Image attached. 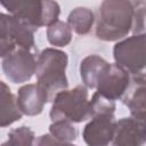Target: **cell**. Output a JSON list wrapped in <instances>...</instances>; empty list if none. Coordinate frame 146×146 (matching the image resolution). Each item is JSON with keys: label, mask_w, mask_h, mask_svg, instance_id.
Listing matches in <instances>:
<instances>
[{"label": "cell", "mask_w": 146, "mask_h": 146, "mask_svg": "<svg viewBox=\"0 0 146 146\" xmlns=\"http://www.w3.org/2000/svg\"><path fill=\"white\" fill-rule=\"evenodd\" d=\"M130 80L131 75L124 68L115 63L108 64L98 78L96 92L110 100H119L127 91Z\"/></svg>", "instance_id": "ba28073f"}, {"label": "cell", "mask_w": 146, "mask_h": 146, "mask_svg": "<svg viewBox=\"0 0 146 146\" xmlns=\"http://www.w3.org/2000/svg\"><path fill=\"white\" fill-rule=\"evenodd\" d=\"M70 143H63L57 140L50 133H43L39 137H35L33 146H67Z\"/></svg>", "instance_id": "ffe728a7"}, {"label": "cell", "mask_w": 146, "mask_h": 146, "mask_svg": "<svg viewBox=\"0 0 146 146\" xmlns=\"http://www.w3.org/2000/svg\"><path fill=\"white\" fill-rule=\"evenodd\" d=\"M146 35L137 34L125 38L115 43L113 57L115 64L124 68L130 75L145 73L146 65Z\"/></svg>", "instance_id": "8992f818"}, {"label": "cell", "mask_w": 146, "mask_h": 146, "mask_svg": "<svg viewBox=\"0 0 146 146\" xmlns=\"http://www.w3.org/2000/svg\"><path fill=\"white\" fill-rule=\"evenodd\" d=\"M49 133L63 143H72L78 138V129L68 121L58 120L49 125Z\"/></svg>", "instance_id": "ac0fdd59"}, {"label": "cell", "mask_w": 146, "mask_h": 146, "mask_svg": "<svg viewBox=\"0 0 146 146\" xmlns=\"http://www.w3.org/2000/svg\"><path fill=\"white\" fill-rule=\"evenodd\" d=\"M49 115L52 122L64 120L71 123H80L90 119L92 110L88 99V89L79 84L73 89L59 91L52 99Z\"/></svg>", "instance_id": "3957f363"}, {"label": "cell", "mask_w": 146, "mask_h": 146, "mask_svg": "<svg viewBox=\"0 0 146 146\" xmlns=\"http://www.w3.org/2000/svg\"><path fill=\"white\" fill-rule=\"evenodd\" d=\"M67 146H75V145H73V144H71V143H70V144H68Z\"/></svg>", "instance_id": "44dd1931"}, {"label": "cell", "mask_w": 146, "mask_h": 146, "mask_svg": "<svg viewBox=\"0 0 146 146\" xmlns=\"http://www.w3.org/2000/svg\"><path fill=\"white\" fill-rule=\"evenodd\" d=\"M133 22H132V33L133 35L143 34L145 30V1H133Z\"/></svg>", "instance_id": "d6986e66"}, {"label": "cell", "mask_w": 146, "mask_h": 146, "mask_svg": "<svg viewBox=\"0 0 146 146\" xmlns=\"http://www.w3.org/2000/svg\"><path fill=\"white\" fill-rule=\"evenodd\" d=\"M3 74L13 83H24L35 73V55L27 49L17 48L7 55L1 63Z\"/></svg>", "instance_id": "52a82bcc"}, {"label": "cell", "mask_w": 146, "mask_h": 146, "mask_svg": "<svg viewBox=\"0 0 146 146\" xmlns=\"http://www.w3.org/2000/svg\"><path fill=\"white\" fill-rule=\"evenodd\" d=\"M110 63L98 55H89L81 60L80 64V75L83 82V86L88 89L96 88L98 78L102 72L106 68Z\"/></svg>", "instance_id": "5bb4252c"}, {"label": "cell", "mask_w": 146, "mask_h": 146, "mask_svg": "<svg viewBox=\"0 0 146 146\" xmlns=\"http://www.w3.org/2000/svg\"><path fill=\"white\" fill-rule=\"evenodd\" d=\"M84 125L82 137L88 146H108L113 138L114 113H96Z\"/></svg>", "instance_id": "9c48e42d"}, {"label": "cell", "mask_w": 146, "mask_h": 146, "mask_svg": "<svg viewBox=\"0 0 146 146\" xmlns=\"http://www.w3.org/2000/svg\"><path fill=\"white\" fill-rule=\"evenodd\" d=\"M146 79L145 73L131 75L130 84L122 96V103L128 106L131 117L143 122L145 121L146 111Z\"/></svg>", "instance_id": "8fae6325"}, {"label": "cell", "mask_w": 146, "mask_h": 146, "mask_svg": "<svg viewBox=\"0 0 146 146\" xmlns=\"http://www.w3.org/2000/svg\"><path fill=\"white\" fill-rule=\"evenodd\" d=\"M16 102L22 114L27 116H35L41 114L44 107V103L35 83H27L22 86L17 91Z\"/></svg>", "instance_id": "7c38bea8"}, {"label": "cell", "mask_w": 146, "mask_h": 146, "mask_svg": "<svg viewBox=\"0 0 146 146\" xmlns=\"http://www.w3.org/2000/svg\"><path fill=\"white\" fill-rule=\"evenodd\" d=\"M36 31L24 21L10 14L0 13V58H5L16 47L34 50V33Z\"/></svg>", "instance_id": "5b68a950"}, {"label": "cell", "mask_w": 146, "mask_h": 146, "mask_svg": "<svg viewBox=\"0 0 146 146\" xmlns=\"http://www.w3.org/2000/svg\"><path fill=\"white\" fill-rule=\"evenodd\" d=\"M47 40L51 46L65 47L72 41V30L65 22L58 19L47 27Z\"/></svg>", "instance_id": "2e32d148"}, {"label": "cell", "mask_w": 146, "mask_h": 146, "mask_svg": "<svg viewBox=\"0 0 146 146\" xmlns=\"http://www.w3.org/2000/svg\"><path fill=\"white\" fill-rule=\"evenodd\" d=\"M145 124L132 117H122L114 122L111 146H144Z\"/></svg>", "instance_id": "30bf717a"}, {"label": "cell", "mask_w": 146, "mask_h": 146, "mask_svg": "<svg viewBox=\"0 0 146 146\" xmlns=\"http://www.w3.org/2000/svg\"><path fill=\"white\" fill-rule=\"evenodd\" d=\"M0 5L5 7L10 15L24 21L36 30L41 26L48 27L57 22L60 14L58 2L50 0L0 1Z\"/></svg>", "instance_id": "277c9868"}, {"label": "cell", "mask_w": 146, "mask_h": 146, "mask_svg": "<svg viewBox=\"0 0 146 146\" xmlns=\"http://www.w3.org/2000/svg\"><path fill=\"white\" fill-rule=\"evenodd\" d=\"M7 136L8 140L0 146H33L35 140L34 131L27 125L15 128L10 130Z\"/></svg>", "instance_id": "e0dca14e"}, {"label": "cell", "mask_w": 146, "mask_h": 146, "mask_svg": "<svg viewBox=\"0 0 146 146\" xmlns=\"http://www.w3.org/2000/svg\"><path fill=\"white\" fill-rule=\"evenodd\" d=\"M23 116L10 88L0 80V128L11 125Z\"/></svg>", "instance_id": "4fadbf2b"}, {"label": "cell", "mask_w": 146, "mask_h": 146, "mask_svg": "<svg viewBox=\"0 0 146 146\" xmlns=\"http://www.w3.org/2000/svg\"><path fill=\"white\" fill-rule=\"evenodd\" d=\"M67 54L56 48H46L38 55L35 84L44 104L52 102L59 91L67 89Z\"/></svg>", "instance_id": "6da1fadb"}, {"label": "cell", "mask_w": 146, "mask_h": 146, "mask_svg": "<svg viewBox=\"0 0 146 146\" xmlns=\"http://www.w3.org/2000/svg\"><path fill=\"white\" fill-rule=\"evenodd\" d=\"M135 6L129 0H105L97 10L96 36L102 41H119L132 29Z\"/></svg>", "instance_id": "7a4b0ae2"}, {"label": "cell", "mask_w": 146, "mask_h": 146, "mask_svg": "<svg viewBox=\"0 0 146 146\" xmlns=\"http://www.w3.org/2000/svg\"><path fill=\"white\" fill-rule=\"evenodd\" d=\"M95 13L88 7H76L67 16L66 24L79 35L88 34L95 23Z\"/></svg>", "instance_id": "9a60e30c"}]
</instances>
